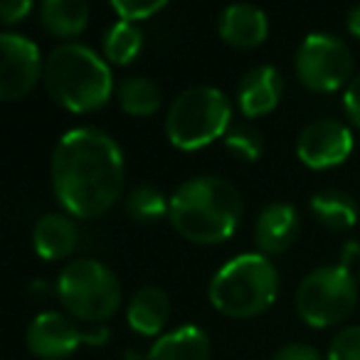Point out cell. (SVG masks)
<instances>
[{"instance_id":"obj_20","label":"cell","mask_w":360,"mask_h":360,"mask_svg":"<svg viewBox=\"0 0 360 360\" xmlns=\"http://www.w3.org/2000/svg\"><path fill=\"white\" fill-rule=\"evenodd\" d=\"M119 106L131 116H150L160 109V101H163V91L155 84L150 77L134 75L126 77L119 82Z\"/></svg>"},{"instance_id":"obj_7","label":"cell","mask_w":360,"mask_h":360,"mask_svg":"<svg viewBox=\"0 0 360 360\" xmlns=\"http://www.w3.org/2000/svg\"><path fill=\"white\" fill-rule=\"evenodd\" d=\"M299 316L314 328H328L348 319L358 304V284L348 266L323 264L311 269L296 286Z\"/></svg>"},{"instance_id":"obj_8","label":"cell","mask_w":360,"mask_h":360,"mask_svg":"<svg viewBox=\"0 0 360 360\" xmlns=\"http://www.w3.org/2000/svg\"><path fill=\"white\" fill-rule=\"evenodd\" d=\"M301 84L314 91H335L353 79V52L330 32H311L301 40L294 57Z\"/></svg>"},{"instance_id":"obj_9","label":"cell","mask_w":360,"mask_h":360,"mask_svg":"<svg viewBox=\"0 0 360 360\" xmlns=\"http://www.w3.org/2000/svg\"><path fill=\"white\" fill-rule=\"evenodd\" d=\"M45 70L40 47L25 35H0V99L15 101L35 89Z\"/></svg>"},{"instance_id":"obj_13","label":"cell","mask_w":360,"mask_h":360,"mask_svg":"<svg viewBox=\"0 0 360 360\" xmlns=\"http://www.w3.org/2000/svg\"><path fill=\"white\" fill-rule=\"evenodd\" d=\"M301 217L291 202H269L259 212L255 225V240L262 255L286 252L299 237Z\"/></svg>"},{"instance_id":"obj_3","label":"cell","mask_w":360,"mask_h":360,"mask_svg":"<svg viewBox=\"0 0 360 360\" xmlns=\"http://www.w3.org/2000/svg\"><path fill=\"white\" fill-rule=\"evenodd\" d=\"M42 82L47 94L75 114L101 109L114 94L109 62L84 42L57 45L45 60Z\"/></svg>"},{"instance_id":"obj_26","label":"cell","mask_w":360,"mask_h":360,"mask_svg":"<svg viewBox=\"0 0 360 360\" xmlns=\"http://www.w3.org/2000/svg\"><path fill=\"white\" fill-rule=\"evenodd\" d=\"M271 360H323V358L309 343H286L271 355Z\"/></svg>"},{"instance_id":"obj_11","label":"cell","mask_w":360,"mask_h":360,"mask_svg":"<svg viewBox=\"0 0 360 360\" xmlns=\"http://www.w3.org/2000/svg\"><path fill=\"white\" fill-rule=\"evenodd\" d=\"M25 343L40 358L62 360L86 343V330H82L70 316L60 311H42L27 326Z\"/></svg>"},{"instance_id":"obj_30","label":"cell","mask_w":360,"mask_h":360,"mask_svg":"<svg viewBox=\"0 0 360 360\" xmlns=\"http://www.w3.org/2000/svg\"><path fill=\"white\" fill-rule=\"evenodd\" d=\"M358 255H360V245H358V242H348V245H345V250H343V259H340V264L348 266L353 259H358Z\"/></svg>"},{"instance_id":"obj_23","label":"cell","mask_w":360,"mask_h":360,"mask_svg":"<svg viewBox=\"0 0 360 360\" xmlns=\"http://www.w3.org/2000/svg\"><path fill=\"white\" fill-rule=\"evenodd\" d=\"M222 141H225V148L230 150L235 158L245 160V163H255V160H259L262 153H264L262 134L257 129H252V126H245V124L232 126Z\"/></svg>"},{"instance_id":"obj_27","label":"cell","mask_w":360,"mask_h":360,"mask_svg":"<svg viewBox=\"0 0 360 360\" xmlns=\"http://www.w3.org/2000/svg\"><path fill=\"white\" fill-rule=\"evenodd\" d=\"M32 13V3L30 0H3L0 3V18L6 25H15V22L25 20Z\"/></svg>"},{"instance_id":"obj_5","label":"cell","mask_w":360,"mask_h":360,"mask_svg":"<svg viewBox=\"0 0 360 360\" xmlns=\"http://www.w3.org/2000/svg\"><path fill=\"white\" fill-rule=\"evenodd\" d=\"M232 104L222 89L195 84L173 99L165 116V136L180 150L205 148L215 139H225L232 129Z\"/></svg>"},{"instance_id":"obj_21","label":"cell","mask_w":360,"mask_h":360,"mask_svg":"<svg viewBox=\"0 0 360 360\" xmlns=\"http://www.w3.org/2000/svg\"><path fill=\"white\" fill-rule=\"evenodd\" d=\"M141 47H143V32L136 22L126 20H116L101 40L104 60H109L111 65H129L131 60H136Z\"/></svg>"},{"instance_id":"obj_14","label":"cell","mask_w":360,"mask_h":360,"mask_svg":"<svg viewBox=\"0 0 360 360\" xmlns=\"http://www.w3.org/2000/svg\"><path fill=\"white\" fill-rule=\"evenodd\" d=\"M220 37L232 47H257L269 35V18L262 8L250 3H232L217 20Z\"/></svg>"},{"instance_id":"obj_22","label":"cell","mask_w":360,"mask_h":360,"mask_svg":"<svg viewBox=\"0 0 360 360\" xmlns=\"http://www.w3.org/2000/svg\"><path fill=\"white\" fill-rule=\"evenodd\" d=\"M126 212L136 222H155L160 217H168L170 198H165L153 186H139L126 195Z\"/></svg>"},{"instance_id":"obj_17","label":"cell","mask_w":360,"mask_h":360,"mask_svg":"<svg viewBox=\"0 0 360 360\" xmlns=\"http://www.w3.org/2000/svg\"><path fill=\"white\" fill-rule=\"evenodd\" d=\"M170 319V299L158 286H141L129 301L126 321L141 335H158Z\"/></svg>"},{"instance_id":"obj_28","label":"cell","mask_w":360,"mask_h":360,"mask_svg":"<svg viewBox=\"0 0 360 360\" xmlns=\"http://www.w3.org/2000/svg\"><path fill=\"white\" fill-rule=\"evenodd\" d=\"M343 109H345V114H348V119L360 129V75H355L353 79L348 82V86H345Z\"/></svg>"},{"instance_id":"obj_10","label":"cell","mask_w":360,"mask_h":360,"mask_svg":"<svg viewBox=\"0 0 360 360\" xmlns=\"http://www.w3.org/2000/svg\"><path fill=\"white\" fill-rule=\"evenodd\" d=\"M353 131L335 119H316L304 126L296 139V153L301 163L314 170H326L340 165L353 153Z\"/></svg>"},{"instance_id":"obj_29","label":"cell","mask_w":360,"mask_h":360,"mask_svg":"<svg viewBox=\"0 0 360 360\" xmlns=\"http://www.w3.org/2000/svg\"><path fill=\"white\" fill-rule=\"evenodd\" d=\"M348 30H350V35H355L360 40V6L350 8V13H348Z\"/></svg>"},{"instance_id":"obj_31","label":"cell","mask_w":360,"mask_h":360,"mask_svg":"<svg viewBox=\"0 0 360 360\" xmlns=\"http://www.w3.org/2000/svg\"><path fill=\"white\" fill-rule=\"evenodd\" d=\"M126 360H141V358H136L134 350H129V353H126Z\"/></svg>"},{"instance_id":"obj_25","label":"cell","mask_w":360,"mask_h":360,"mask_svg":"<svg viewBox=\"0 0 360 360\" xmlns=\"http://www.w3.org/2000/svg\"><path fill=\"white\" fill-rule=\"evenodd\" d=\"M328 360H360V326L338 330L330 340Z\"/></svg>"},{"instance_id":"obj_6","label":"cell","mask_w":360,"mask_h":360,"mask_svg":"<svg viewBox=\"0 0 360 360\" xmlns=\"http://www.w3.org/2000/svg\"><path fill=\"white\" fill-rule=\"evenodd\" d=\"M57 296L67 314L84 323H104L121 306L119 276L99 259H72L57 276Z\"/></svg>"},{"instance_id":"obj_16","label":"cell","mask_w":360,"mask_h":360,"mask_svg":"<svg viewBox=\"0 0 360 360\" xmlns=\"http://www.w3.org/2000/svg\"><path fill=\"white\" fill-rule=\"evenodd\" d=\"M210 338L200 326H180L158 335L146 360H210Z\"/></svg>"},{"instance_id":"obj_24","label":"cell","mask_w":360,"mask_h":360,"mask_svg":"<svg viewBox=\"0 0 360 360\" xmlns=\"http://www.w3.org/2000/svg\"><path fill=\"white\" fill-rule=\"evenodd\" d=\"M163 8L165 0H111V11L119 15V20L126 22L146 20V18L163 11Z\"/></svg>"},{"instance_id":"obj_15","label":"cell","mask_w":360,"mask_h":360,"mask_svg":"<svg viewBox=\"0 0 360 360\" xmlns=\"http://www.w3.org/2000/svg\"><path fill=\"white\" fill-rule=\"evenodd\" d=\"M79 232L67 212H47L32 227V247L42 259H65L77 250Z\"/></svg>"},{"instance_id":"obj_18","label":"cell","mask_w":360,"mask_h":360,"mask_svg":"<svg viewBox=\"0 0 360 360\" xmlns=\"http://www.w3.org/2000/svg\"><path fill=\"white\" fill-rule=\"evenodd\" d=\"M40 20L55 37H77L89 22V6L84 0H45Z\"/></svg>"},{"instance_id":"obj_2","label":"cell","mask_w":360,"mask_h":360,"mask_svg":"<svg viewBox=\"0 0 360 360\" xmlns=\"http://www.w3.org/2000/svg\"><path fill=\"white\" fill-rule=\"evenodd\" d=\"M242 217L240 191L220 175H195L170 195V225L198 245H217L235 235Z\"/></svg>"},{"instance_id":"obj_19","label":"cell","mask_w":360,"mask_h":360,"mask_svg":"<svg viewBox=\"0 0 360 360\" xmlns=\"http://www.w3.org/2000/svg\"><path fill=\"white\" fill-rule=\"evenodd\" d=\"M311 212L316 215V220L321 222L323 227L335 232L350 230V227L358 222V205L355 200L343 191H321L311 198Z\"/></svg>"},{"instance_id":"obj_1","label":"cell","mask_w":360,"mask_h":360,"mask_svg":"<svg viewBox=\"0 0 360 360\" xmlns=\"http://www.w3.org/2000/svg\"><path fill=\"white\" fill-rule=\"evenodd\" d=\"M124 150L106 131L77 126L60 136L50 160L52 191L67 215L99 217L124 188Z\"/></svg>"},{"instance_id":"obj_12","label":"cell","mask_w":360,"mask_h":360,"mask_svg":"<svg viewBox=\"0 0 360 360\" xmlns=\"http://www.w3.org/2000/svg\"><path fill=\"white\" fill-rule=\"evenodd\" d=\"M281 94H284V79L279 70L271 65H257L240 79L237 104L242 114L257 119V116L271 114L279 106Z\"/></svg>"},{"instance_id":"obj_4","label":"cell","mask_w":360,"mask_h":360,"mask_svg":"<svg viewBox=\"0 0 360 360\" xmlns=\"http://www.w3.org/2000/svg\"><path fill=\"white\" fill-rule=\"evenodd\" d=\"M279 294V271L262 252L232 257L212 274L207 299L220 314L232 319H252L274 304Z\"/></svg>"}]
</instances>
